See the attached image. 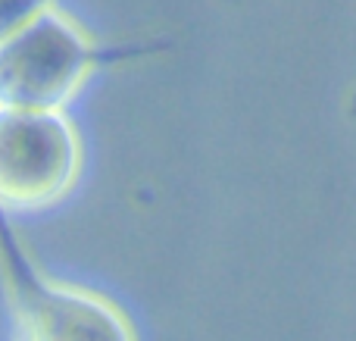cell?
Here are the masks:
<instances>
[{"label": "cell", "mask_w": 356, "mask_h": 341, "mask_svg": "<svg viewBox=\"0 0 356 341\" xmlns=\"http://www.w3.org/2000/svg\"><path fill=\"white\" fill-rule=\"evenodd\" d=\"M0 285L10 301L13 341H135L113 301L44 273L6 213H0Z\"/></svg>", "instance_id": "cell-1"}, {"label": "cell", "mask_w": 356, "mask_h": 341, "mask_svg": "<svg viewBox=\"0 0 356 341\" xmlns=\"http://www.w3.org/2000/svg\"><path fill=\"white\" fill-rule=\"evenodd\" d=\"M104 60L91 31L50 3L0 44V106L66 113Z\"/></svg>", "instance_id": "cell-2"}, {"label": "cell", "mask_w": 356, "mask_h": 341, "mask_svg": "<svg viewBox=\"0 0 356 341\" xmlns=\"http://www.w3.org/2000/svg\"><path fill=\"white\" fill-rule=\"evenodd\" d=\"M81 163V135L66 113L0 106V213L60 204L79 182Z\"/></svg>", "instance_id": "cell-3"}, {"label": "cell", "mask_w": 356, "mask_h": 341, "mask_svg": "<svg viewBox=\"0 0 356 341\" xmlns=\"http://www.w3.org/2000/svg\"><path fill=\"white\" fill-rule=\"evenodd\" d=\"M50 3L54 0H0V44L25 29L35 16H41Z\"/></svg>", "instance_id": "cell-4"}]
</instances>
